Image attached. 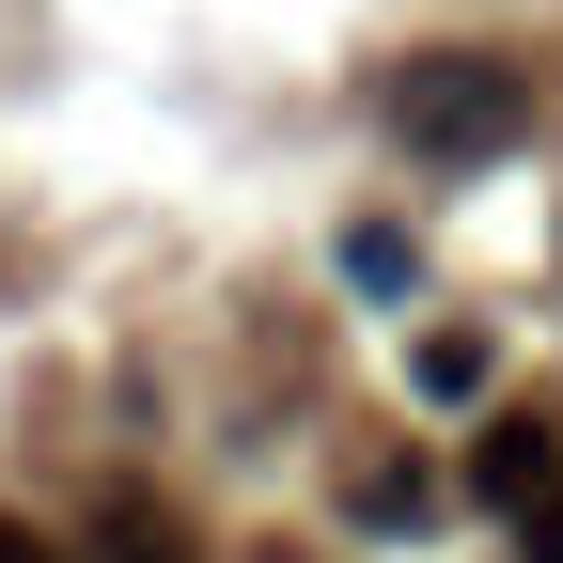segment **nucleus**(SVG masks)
<instances>
[{"label": "nucleus", "instance_id": "1", "mask_svg": "<svg viewBox=\"0 0 563 563\" xmlns=\"http://www.w3.org/2000/svg\"><path fill=\"white\" fill-rule=\"evenodd\" d=\"M532 125V79L517 63H485V47H422V63H391V141L407 157H501V141Z\"/></svg>", "mask_w": 563, "mask_h": 563}, {"label": "nucleus", "instance_id": "2", "mask_svg": "<svg viewBox=\"0 0 563 563\" xmlns=\"http://www.w3.org/2000/svg\"><path fill=\"white\" fill-rule=\"evenodd\" d=\"M548 485H563V439H548L532 407H501V422L470 439V501H485V517H532Z\"/></svg>", "mask_w": 563, "mask_h": 563}, {"label": "nucleus", "instance_id": "3", "mask_svg": "<svg viewBox=\"0 0 563 563\" xmlns=\"http://www.w3.org/2000/svg\"><path fill=\"white\" fill-rule=\"evenodd\" d=\"M485 376H501V361H485V329H422V344H407V391H422V407H470Z\"/></svg>", "mask_w": 563, "mask_h": 563}, {"label": "nucleus", "instance_id": "4", "mask_svg": "<svg viewBox=\"0 0 563 563\" xmlns=\"http://www.w3.org/2000/svg\"><path fill=\"white\" fill-rule=\"evenodd\" d=\"M79 563H188V532H173V517H157V501H110V517H95V548H79Z\"/></svg>", "mask_w": 563, "mask_h": 563}, {"label": "nucleus", "instance_id": "5", "mask_svg": "<svg viewBox=\"0 0 563 563\" xmlns=\"http://www.w3.org/2000/svg\"><path fill=\"white\" fill-rule=\"evenodd\" d=\"M344 282H361V298H407V235L361 220V235H344Z\"/></svg>", "mask_w": 563, "mask_h": 563}, {"label": "nucleus", "instance_id": "6", "mask_svg": "<svg viewBox=\"0 0 563 563\" xmlns=\"http://www.w3.org/2000/svg\"><path fill=\"white\" fill-rule=\"evenodd\" d=\"M361 517H376V532H422V470H407V454L361 470Z\"/></svg>", "mask_w": 563, "mask_h": 563}, {"label": "nucleus", "instance_id": "7", "mask_svg": "<svg viewBox=\"0 0 563 563\" xmlns=\"http://www.w3.org/2000/svg\"><path fill=\"white\" fill-rule=\"evenodd\" d=\"M517 548H532V563H563V485H548L532 517H517Z\"/></svg>", "mask_w": 563, "mask_h": 563}, {"label": "nucleus", "instance_id": "8", "mask_svg": "<svg viewBox=\"0 0 563 563\" xmlns=\"http://www.w3.org/2000/svg\"><path fill=\"white\" fill-rule=\"evenodd\" d=\"M0 563H63V548H47V532H32V517H0Z\"/></svg>", "mask_w": 563, "mask_h": 563}]
</instances>
